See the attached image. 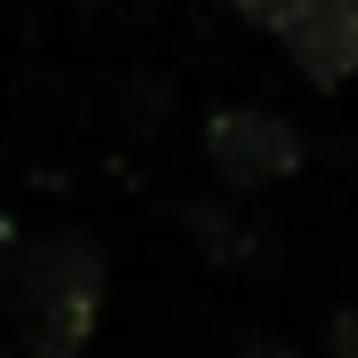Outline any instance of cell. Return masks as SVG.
Returning <instances> with one entry per match:
<instances>
[{
  "instance_id": "5",
  "label": "cell",
  "mask_w": 358,
  "mask_h": 358,
  "mask_svg": "<svg viewBox=\"0 0 358 358\" xmlns=\"http://www.w3.org/2000/svg\"><path fill=\"white\" fill-rule=\"evenodd\" d=\"M231 358H303L294 343H247V350H231Z\"/></svg>"
},
{
  "instance_id": "2",
  "label": "cell",
  "mask_w": 358,
  "mask_h": 358,
  "mask_svg": "<svg viewBox=\"0 0 358 358\" xmlns=\"http://www.w3.org/2000/svg\"><path fill=\"white\" fill-rule=\"evenodd\" d=\"M231 16L271 32L310 88H343L358 72V0H231Z\"/></svg>"
},
{
  "instance_id": "3",
  "label": "cell",
  "mask_w": 358,
  "mask_h": 358,
  "mask_svg": "<svg viewBox=\"0 0 358 358\" xmlns=\"http://www.w3.org/2000/svg\"><path fill=\"white\" fill-rule=\"evenodd\" d=\"M207 167L231 192H271L303 167V136L271 103H223V112H207Z\"/></svg>"
},
{
  "instance_id": "4",
  "label": "cell",
  "mask_w": 358,
  "mask_h": 358,
  "mask_svg": "<svg viewBox=\"0 0 358 358\" xmlns=\"http://www.w3.org/2000/svg\"><path fill=\"white\" fill-rule=\"evenodd\" d=\"M327 358H358V303H343L327 319Z\"/></svg>"
},
{
  "instance_id": "1",
  "label": "cell",
  "mask_w": 358,
  "mask_h": 358,
  "mask_svg": "<svg viewBox=\"0 0 358 358\" xmlns=\"http://www.w3.org/2000/svg\"><path fill=\"white\" fill-rule=\"evenodd\" d=\"M103 319V247L88 231H48L16 263V327L24 358H80Z\"/></svg>"
}]
</instances>
